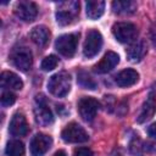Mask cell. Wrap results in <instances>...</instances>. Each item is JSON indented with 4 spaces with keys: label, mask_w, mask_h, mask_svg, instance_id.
<instances>
[{
    "label": "cell",
    "mask_w": 156,
    "mask_h": 156,
    "mask_svg": "<svg viewBox=\"0 0 156 156\" xmlns=\"http://www.w3.org/2000/svg\"><path fill=\"white\" fill-rule=\"evenodd\" d=\"M9 132L13 136H23L28 133V124H27L26 117L22 113L17 112L12 116L10 127H9Z\"/></svg>",
    "instance_id": "obj_14"
},
{
    "label": "cell",
    "mask_w": 156,
    "mask_h": 156,
    "mask_svg": "<svg viewBox=\"0 0 156 156\" xmlns=\"http://www.w3.org/2000/svg\"><path fill=\"white\" fill-rule=\"evenodd\" d=\"M11 61L18 69H21L23 72H27V71L30 69V67L33 65V56H32V52L28 48L20 46V48H16L12 51Z\"/></svg>",
    "instance_id": "obj_7"
},
{
    "label": "cell",
    "mask_w": 156,
    "mask_h": 156,
    "mask_svg": "<svg viewBox=\"0 0 156 156\" xmlns=\"http://www.w3.org/2000/svg\"><path fill=\"white\" fill-rule=\"evenodd\" d=\"M78 13H79L78 1L58 2V7L56 11V21L60 26H68L74 21Z\"/></svg>",
    "instance_id": "obj_2"
},
{
    "label": "cell",
    "mask_w": 156,
    "mask_h": 156,
    "mask_svg": "<svg viewBox=\"0 0 156 156\" xmlns=\"http://www.w3.org/2000/svg\"><path fill=\"white\" fill-rule=\"evenodd\" d=\"M1 87L5 89H12V90H21L23 88V82L21 78L15 74L13 72L5 71L1 73Z\"/></svg>",
    "instance_id": "obj_17"
},
{
    "label": "cell",
    "mask_w": 156,
    "mask_h": 156,
    "mask_svg": "<svg viewBox=\"0 0 156 156\" xmlns=\"http://www.w3.org/2000/svg\"><path fill=\"white\" fill-rule=\"evenodd\" d=\"M112 33L119 43L127 44V43H132V41L135 40V38L138 35V29L133 23L118 22V23L113 24Z\"/></svg>",
    "instance_id": "obj_3"
},
{
    "label": "cell",
    "mask_w": 156,
    "mask_h": 156,
    "mask_svg": "<svg viewBox=\"0 0 156 156\" xmlns=\"http://www.w3.org/2000/svg\"><path fill=\"white\" fill-rule=\"evenodd\" d=\"M29 35H30V39L34 44H37L38 46H44L49 41L50 30L45 26H37L32 29Z\"/></svg>",
    "instance_id": "obj_18"
},
{
    "label": "cell",
    "mask_w": 156,
    "mask_h": 156,
    "mask_svg": "<svg viewBox=\"0 0 156 156\" xmlns=\"http://www.w3.org/2000/svg\"><path fill=\"white\" fill-rule=\"evenodd\" d=\"M24 145L20 140H11L7 143L5 154L6 156H23L24 155Z\"/></svg>",
    "instance_id": "obj_21"
},
{
    "label": "cell",
    "mask_w": 156,
    "mask_h": 156,
    "mask_svg": "<svg viewBox=\"0 0 156 156\" xmlns=\"http://www.w3.org/2000/svg\"><path fill=\"white\" fill-rule=\"evenodd\" d=\"M147 134H149L151 138L156 139V123H152V124L147 128Z\"/></svg>",
    "instance_id": "obj_26"
},
{
    "label": "cell",
    "mask_w": 156,
    "mask_h": 156,
    "mask_svg": "<svg viewBox=\"0 0 156 156\" xmlns=\"http://www.w3.org/2000/svg\"><path fill=\"white\" fill-rule=\"evenodd\" d=\"M138 79H139L138 72L132 68H127L116 76V84L121 88H128L134 85L138 82Z\"/></svg>",
    "instance_id": "obj_15"
},
{
    "label": "cell",
    "mask_w": 156,
    "mask_h": 156,
    "mask_svg": "<svg viewBox=\"0 0 156 156\" xmlns=\"http://www.w3.org/2000/svg\"><path fill=\"white\" fill-rule=\"evenodd\" d=\"M74 156H94V154L88 147H78L74 151Z\"/></svg>",
    "instance_id": "obj_25"
},
{
    "label": "cell",
    "mask_w": 156,
    "mask_h": 156,
    "mask_svg": "<svg viewBox=\"0 0 156 156\" xmlns=\"http://www.w3.org/2000/svg\"><path fill=\"white\" fill-rule=\"evenodd\" d=\"M87 16L90 20H98L102 16L105 11V1L102 0H90L85 5Z\"/></svg>",
    "instance_id": "obj_19"
},
{
    "label": "cell",
    "mask_w": 156,
    "mask_h": 156,
    "mask_svg": "<svg viewBox=\"0 0 156 156\" xmlns=\"http://www.w3.org/2000/svg\"><path fill=\"white\" fill-rule=\"evenodd\" d=\"M62 140L66 143L71 144H77V143H85L89 139L88 133L84 130L82 126H79L76 122H72L65 127V129L61 133Z\"/></svg>",
    "instance_id": "obj_5"
},
{
    "label": "cell",
    "mask_w": 156,
    "mask_h": 156,
    "mask_svg": "<svg viewBox=\"0 0 156 156\" xmlns=\"http://www.w3.org/2000/svg\"><path fill=\"white\" fill-rule=\"evenodd\" d=\"M48 90L56 98L66 96L71 90V77L67 72H58L50 77L48 82Z\"/></svg>",
    "instance_id": "obj_1"
},
{
    "label": "cell",
    "mask_w": 156,
    "mask_h": 156,
    "mask_svg": "<svg viewBox=\"0 0 156 156\" xmlns=\"http://www.w3.org/2000/svg\"><path fill=\"white\" fill-rule=\"evenodd\" d=\"M78 45V35L69 33L58 37L55 41V49L65 57H72L76 54Z\"/></svg>",
    "instance_id": "obj_4"
},
{
    "label": "cell",
    "mask_w": 156,
    "mask_h": 156,
    "mask_svg": "<svg viewBox=\"0 0 156 156\" xmlns=\"http://www.w3.org/2000/svg\"><path fill=\"white\" fill-rule=\"evenodd\" d=\"M15 13L20 20L32 22L38 15V7L32 1H20L15 6Z\"/></svg>",
    "instance_id": "obj_11"
},
{
    "label": "cell",
    "mask_w": 156,
    "mask_h": 156,
    "mask_svg": "<svg viewBox=\"0 0 156 156\" xmlns=\"http://www.w3.org/2000/svg\"><path fill=\"white\" fill-rule=\"evenodd\" d=\"M118 62H119V56L113 51H107L104 55V57L95 65L94 68H95V72L102 74V73H107L111 69H113Z\"/></svg>",
    "instance_id": "obj_13"
},
{
    "label": "cell",
    "mask_w": 156,
    "mask_h": 156,
    "mask_svg": "<svg viewBox=\"0 0 156 156\" xmlns=\"http://www.w3.org/2000/svg\"><path fill=\"white\" fill-rule=\"evenodd\" d=\"M34 117L37 123L40 126H49L54 122V116L51 110L49 108L45 99L40 95L35 98V104H34Z\"/></svg>",
    "instance_id": "obj_8"
},
{
    "label": "cell",
    "mask_w": 156,
    "mask_h": 156,
    "mask_svg": "<svg viewBox=\"0 0 156 156\" xmlns=\"http://www.w3.org/2000/svg\"><path fill=\"white\" fill-rule=\"evenodd\" d=\"M113 12L118 15H130L136 10V2L132 0H122V1H113L112 2Z\"/></svg>",
    "instance_id": "obj_20"
},
{
    "label": "cell",
    "mask_w": 156,
    "mask_h": 156,
    "mask_svg": "<svg viewBox=\"0 0 156 156\" xmlns=\"http://www.w3.org/2000/svg\"><path fill=\"white\" fill-rule=\"evenodd\" d=\"M54 156H67V155H66V152H65L63 150H58L57 152H55Z\"/></svg>",
    "instance_id": "obj_28"
},
{
    "label": "cell",
    "mask_w": 156,
    "mask_h": 156,
    "mask_svg": "<svg viewBox=\"0 0 156 156\" xmlns=\"http://www.w3.org/2000/svg\"><path fill=\"white\" fill-rule=\"evenodd\" d=\"M77 80H78V83H79L83 88H85V89L94 90V89H96V87H98L96 82H95L87 72H84V71H80V72L77 74Z\"/></svg>",
    "instance_id": "obj_22"
},
{
    "label": "cell",
    "mask_w": 156,
    "mask_h": 156,
    "mask_svg": "<svg viewBox=\"0 0 156 156\" xmlns=\"http://www.w3.org/2000/svg\"><path fill=\"white\" fill-rule=\"evenodd\" d=\"M99 101L91 96H84L78 101V112L85 122H91L99 110Z\"/></svg>",
    "instance_id": "obj_9"
},
{
    "label": "cell",
    "mask_w": 156,
    "mask_h": 156,
    "mask_svg": "<svg viewBox=\"0 0 156 156\" xmlns=\"http://www.w3.org/2000/svg\"><path fill=\"white\" fill-rule=\"evenodd\" d=\"M146 54V44L144 40H135L127 50V57L132 62H139Z\"/></svg>",
    "instance_id": "obj_16"
},
{
    "label": "cell",
    "mask_w": 156,
    "mask_h": 156,
    "mask_svg": "<svg viewBox=\"0 0 156 156\" xmlns=\"http://www.w3.org/2000/svg\"><path fill=\"white\" fill-rule=\"evenodd\" d=\"M150 39H151L152 45L156 48V27H151V29H150Z\"/></svg>",
    "instance_id": "obj_27"
},
{
    "label": "cell",
    "mask_w": 156,
    "mask_h": 156,
    "mask_svg": "<svg viewBox=\"0 0 156 156\" xmlns=\"http://www.w3.org/2000/svg\"><path fill=\"white\" fill-rule=\"evenodd\" d=\"M58 65V58L55 55H50L46 56L43 61H41V69L43 71H52L54 68H56Z\"/></svg>",
    "instance_id": "obj_23"
},
{
    "label": "cell",
    "mask_w": 156,
    "mask_h": 156,
    "mask_svg": "<svg viewBox=\"0 0 156 156\" xmlns=\"http://www.w3.org/2000/svg\"><path fill=\"white\" fill-rule=\"evenodd\" d=\"M16 101V95L11 91H5L1 95V105L2 106H11Z\"/></svg>",
    "instance_id": "obj_24"
},
{
    "label": "cell",
    "mask_w": 156,
    "mask_h": 156,
    "mask_svg": "<svg viewBox=\"0 0 156 156\" xmlns=\"http://www.w3.org/2000/svg\"><path fill=\"white\" fill-rule=\"evenodd\" d=\"M102 46V35L99 30L91 29L88 32L84 46H83V54L87 58H91L101 50Z\"/></svg>",
    "instance_id": "obj_6"
},
{
    "label": "cell",
    "mask_w": 156,
    "mask_h": 156,
    "mask_svg": "<svg viewBox=\"0 0 156 156\" xmlns=\"http://www.w3.org/2000/svg\"><path fill=\"white\" fill-rule=\"evenodd\" d=\"M51 144H52L51 136L43 134V133L35 134L29 145L30 155L32 156H44L51 147Z\"/></svg>",
    "instance_id": "obj_10"
},
{
    "label": "cell",
    "mask_w": 156,
    "mask_h": 156,
    "mask_svg": "<svg viewBox=\"0 0 156 156\" xmlns=\"http://www.w3.org/2000/svg\"><path fill=\"white\" fill-rule=\"evenodd\" d=\"M156 112V95L154 93H150L145 100V102L141 106V110L136 117L138 123H145L146 121L151 119L152 116Z\"/></svg>",
    "instance_id": "obj_12"
}]
</instances>
